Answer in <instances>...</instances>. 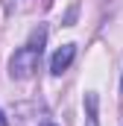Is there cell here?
Returning <instances> with one entry per match:
<instances>
[{
  "label": "cell",
  "mask_w": 123,
  "mask_h": 126,
  "mask_svg": "<svg viewBox=\"0 0 123 126\" xmlns=\"http://www.w3.org/2000/svg\"><path fill=\"white\" fill-rule=\"evenodd\" d=\"M73 59H76V44H62L59 50L53 53V59H50V73L53 76H62L73 64Z\"/></svg>",
  "instance_id": "7a4b0ae2"
},
{
  "label": "cell",
  "mask_w": 123,
  "mask_h": 126,
  "mask_svg": "<svg viewBox=\"0 0 123 126\" xmlns=\"http://www.w3.org/2000/svg\"><path fill=\"white\" fill-rule=\"evenodd\" d=\"M44 41H47V30L38 27L32 32L30 44L18 47L9 59V76L12 79H32L38 73V64H41V53H44Z\"/></svg>",
  "instance_id": "6da1fadb"
},
{
  "label": "cell",
  "mask_w": 123,
  "mask_h": 126,
  "mask_svg": "<svg viewBox=\"0 0 123 126\" xmlns=\"http://www.w3.org/2000/svg\"><path fill=\"white\" fill-rule=\"evenodd\" d=\"M44 126H53V123H44Z\"/></svg>",
  "instance_id": "5b68a950"
},
{
  "label": "cell",
  "mask_w": 123,
  "mask_h": 126,
  "mask_svg": "<svg viewBox=\"0 0 123 126\" xmlns=\"http://www.w3.org/2000/svg\"><path fill=\"white\" fill-rule=\"evenodd\" d=\"M82 109H85V126H100V97H97V91H85Z\"/></svg>",
  "instance_id": "3957f363"
},
{
  "label": "cell",
  "mask_w": 123,
  "mask_h": 126,
  "mask_svg": "<svg viewBox=\"0 0 123 126\" xmlns=\"http://www.w3.org/2000/svg\"><path fill=\"white\" fill-rule=\"evenodd\" d=\"M0 126H9V123H6V114H3V111H0Z\"/></svg>",
  "instance_id": "277c9868"
}]
</instances>
